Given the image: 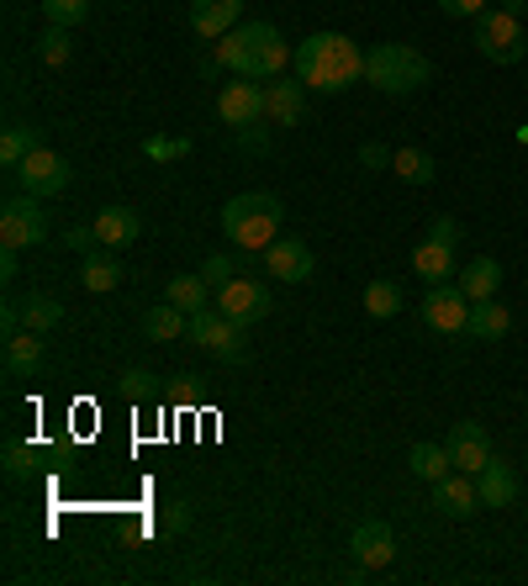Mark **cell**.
<instances>
[{
  "label": "cell",
  "instance_id": "cell-29",
  "mask_svg": "<svg viewBox=\"0 0 528 586\" xmlns=\"http://www.w3.org/2000/svg\"><path fill=\"white\" fill-rule=\"evenodd\" d=\"M32 54L48 64V69L69 64V59H74V27H54V22H48V27L32 37Z\"/></svg>",
  "mask_w": 528,
  "mask_h": 586
},
{
  "label": "cell",
  "instance_id": "cell-33",
  "mask_svg": "<svg viewBox=\"0 0 528 586\" xmlns=\"http://www.w3.org/2000/svg\"><path fill=\"white\" fill-rule=\"evenodd\" d=\"M191 153V138H180V133H153L144 143V159H153V164H180Z\"/></svg>",
  "mask_w": 528,
  "mask_h": 586
},
{
  "label": "cell",
  "instance_id": "cell-34",
  "mask_svg": "<svg viewBox=\"0 0 528 586\" xmlns=\"http://www.w3.org/2000/svg\"><path fill=\"white\" fill-rule=\"evenodd\" d=\"M211 54H217V64H222L228 74H243V64H249V32H228V37H217V43H211Z\"/></svg>",
  "mask_w": 528,
  "mask_h": 586
},
{
  "label": "cell",
  "instance_id": "cell-42",
  "mask_svg": "<svg viewBox=\"0 0 528 586\" xmlns=\"http://www.w3.org/2000/svg\"><path fill=\"white\" fill-rule=\"evenodd\" d=\"M264 133H254V127H238V148H249V153H264Z\"/></svg>",
  "mask_w": 528,
  "mask_h": 586
},
{
  "label": "cell",
  "instance_id": "cell-23",
  "mask_svg": "<svg viewBox=\"0 0 528 586\" xmlns=\"http://www.w3.org/2000/svg\"><path fill=\"white\" fill-rule=\"evenodd\" d=\"M43 143H48V127H37V122H16V127H5V133H0V164H5V170H16L32 148H43Z\"/></svg>",
  "mask_w": 528,
  "mask_h": 586
},
{
  "label": "cell",
  "instance_id": "cell-30",
  "mask_svg": "<svg viewBox=\"0 0 528 586\" xmlns=\"http://www.w3.org/2000/svg\"><path fill=\"white\" fill-rule=\"evenodd\" d=\"M391 175L408 180V185H434L439 164H434V153H423V148H397V153H391Z\"/></svg>",
  "mask_w": 528,
  "mask_h": 586
},
{
  "label": "cell",
  "instance_id": "cell-47",
  "mask_svg": "<svg viewBox=\"0 0 528 586\" xmlns=\"http://www.w3.org/2000/svg\"><path fill=\"white\" fill-rule=\"evenodd\" d=\"M497 5L507 11V16H524V11H528V0H497Z\"/></svg>",
  "mask_w": 528,
  "mask_h": 586
},
{
  "label": "cell",
  "instance_id": "cell-18",
  "mask_svg": "<svg viewBox=\"0 0 528 586\" xmlns=\"http://www.w3.org/2000/svg\"><path fill=\"white\" fill-rule=\"evenodd\" d=\"M90 228L101 238V249H127V243H138V233H144V217H138L133 206H101Z\"/></svg>",
  "mask_w": 528,
  "mask_h": 586
},
{
  "label": "cell",
  "instance_id": "cell-17",
  "mask_svg": "<svg viewBox=\"0 0 528 586\" xmlns=\"http://www.w3.org/2000/svg\"><path fill=\"white\" fill-rule=\"evenodd\" d=\"M238 16H243V0H191V27L206 43L228 37L238 27Z\"/></svg>",
  "mask_w": 528,
  "mask_h": 586
},
{
  "label": "cell",
  "instance_id": "cell-16",
  "mask_svg": "<svg viewBox=\"0 0 528 586\" xmlns=\"http://www.w3.org/2000/svg\"><path fill=\"white\" fill-rule=\"evenodd\" d=\"M434 507H439L444 518H470V513L481 507L475 475H466V470H449L444 481H434Z\"/></svg>",
  "mask_w": 528,
  "mask_h": 586
},
{
  "label": "cell",
  "instance_id": "cell-44",
  "mask_svg": "<svg viewBox=\"0 0 528 586\" xmlns=\"http://www.w3.org/2000/svg\"><path fill=\"white\" fill-rule=\"evenodd\" d=\"M196 64H202V80H217V74H222V64H217V54H211V48H206Z\"/></svg>",
  "mask_w": 528,
  "mask_h": 586
},
{
  "label": "cell",
  "instance_id": "cell-14",
  "mask_svg": "<svg viewBox=\"0 0 528 586\" xmlns=\"http://www.w3.org/2000/svg\"><path fill=\"white\" fill-rule=\"evenodd\" d=\"M312 249L301 243V238H275L269 249H264V269L275 275V280H286V286H301L307 275H312Z\"/></svg>",
  "mask_w": 528,
  "mask_h": 586
},
{
  "label": "cell",
  "instance_id": "cell-36",
  "mask_svg": "<svg viewBox=\"0 0 528 586\" xmlns=\"http://www.w3.org/2000/svg\"><path fill=\"white\" fill-rule=\"evenodd\" d=\"M43 16H48L54 27H80L90 16V0H43Z\"/></svg>",
  "mask_w": 528,
  "mask_h": 586
},
{
  "label": "cell",
  "instance_id": "cell-10",
  "mask_svg": "<svg viewBox=\"0 0 528 586\" xmlns=\"http://www.w3.org/2000/svg\"><path fill=\"white\" fill-rule=\"evenodd\" d=\"M349 550H354V560H359L365 576H381L386 565L397 560V533H391L386 518H365V524H354Z\"/></svg>",
  "mask_w": 528,
  "mask_h": 586
},
{
  "label": "cell",
  "instance_id": "cell-35",
  "mask_svg": "<svg viewBox=\"0 0 528 586\" xmlns=\"http://www.w3.org/2000/svg\"><path fill=\"white\" fill-rule=\"evenodd\" d=\"M5 475H11V481H32V475H37V449L22 439L5 444Z\"/></svg>",
  "mask_w": 528,
  "mask_h": 586
},
{
  "label": "cell",
  "instance_id": "cell-46",
  "mask_svg": "<svg viewBox=\"0 0 528 586\" xmlns=\"http://www.w3.org/2000/svg\"><path fill=\"white\" fill-rule=\"evenodd\" d=\"M0 275H5V280L16 275V249H5V254H0Z\"/></svg>",
  "mask_w": 528,
  "mask_h": 586
},
{
  "label": "cell",
  "instance_id": "cell-20",
  "mask_svg": "<svg viewBox=\"0 0 528 586\" xmlns=\"http://www.w3.org/2000/svg\"><path fill=\"white\" fill-rule=\"evenodd\" d=\"M127 280V269H122L117 249H106V254H85V264H80V286H85L90 296H112Z\"/></svg>",
  "mask_w": 528,
  "mask_h": 586
},
{
  "label": "cell",
  "instance_id": "cell-43",
  "mask_svg": "<svg viewBox=\"0 0 528 586\" xmlns=\"http://www.w3.org/2000/svg\"><path fill=\"white\" fill-rule=\"evenodd\" d=\"M90 243H101L95 228H69V249H90Z\"/></svg>",
  "mask_w": 528,
  "mask_h": 586
},
{
  "label": "cell",
  "instance_id": "cell-22",
  "mask_svg": "<svg viewBox=\"0 0 528 586\" xmlns=\"http://www.w3.org/2000/svg\"><path fill=\"white\" fill-rule=\"evenodd\" d=\"M507 328H513V312L502 307L497 296L492 301H470V338H481V344H497V338H507Z\"/></svg>",
  "mask_w": 528,
  "mask_h": 586
},
{
  "label": "cell",
  "instance_id": "cell-5",
  "mask_svg": "<svg viewBox=\"0 0 528 586\" xmlns=\"http://www.w3.org/2000/svg\"><path fill=\"white\" fill-rule=\"evenodd\" d=\"M475 54H481L486 64H518L528 54L524 22H518V16H507L502 5L481 11V16H475Z\"/></svg>",
  "mask_w": 528,
  "mask_h": 586
},
{
  "label": "cell",
  "instance_id": "cell-3",
  "mask_svg": "<svg viewBox=\"0 0 528 586\" xmlns=\"http://www.w3.org/2000/svg\"><path fill=\"white\" fill-rule=\"evenodd\" d=\"M365 80L381 90V95H417V90L434 80V64L423 59L417 48H408V43H381V48H370V59H365Z\"/></svg>",
  "mask_w": 528,
  "mask_h": 586
},
{
  "label": "cell",
  "instance_id": "cell-21",
  "mask_svg": "<svg viewBox=\"0 0 528 586\" xmlns=\"http://www.w3.org/2000/svg\"><path fill=\"white\" fill-rule=\"evenodd\" d=\"M475 492H481V507H513L518 502V475H513V466L492 460L475 475Z\"/></svg>",
  "mask_w": 528,
  "mask_h": 586
},
{
  "label": "cell",
  "instance_id": "cell-25",
  "mask_svg": "<svg viewBox=\"0 0 528 586\" xmlns=\"http://www.w3.org/2000/svg\"><path fill=\"white\" fill-rule=\"evenodd\" d=\"M412 269H417L428 286H439V280H449V275H455V249H449V243H439V238H423V243L412 249Z\"/></svg>",
  "mask_w": 528,
  "mask_h": 586
},
{
  "label": "cell",
  "instance_id": "cell-1",
  "mask_svg": "<svg viewBox=\"0 0 528 586\" xmlns=\"http://www.w3.org/2000/svg\"><path fill=\"white\" fill-rule=\"evenodd\" d=\"M365 59H370V54H359V43L344 37V32H312V37L296 48L291 74L307 90H318V95H344L349 85L365 80Z\"/></svg>",
  "mask_w": 528,
  "mask_h": 586
},
{
  "label": "cell",
  "instance_id": "cell-24",
  "mask_svg": "<svg viewBox=\"0 0 528 586\" xmlns=\"http://www.w3.org/2000/svg\"><path fill=\"white\" fill-rule=\"evenodd\" d=\"M185 328H191V312H180L175 301H159L144 312V338H153V344H175V338H185Z\"/></svg>",
  "mask_w": 528,
  "mask_h": 586
},
{
  "label": "cell",
  "instance_id": "cell-8",
  "mask_svg": "<svg viewBox=\"0 0 528 586\" xmlns=\"http://www.w3.org/2000/svg\"><path fill=\"white\" fill-rule=\"evenodd\" d=\"M11 175L22 180V191H27V196H64V191H69V180H74V170H69V159H64V153H54V148L43 143V148H32Z\"/></svg>",
  "mask_w": 528,
  "mask_h": 586
},
{
  "label": "cell",
  "instance_id": "cell-37",
  "mask_svg": "<svg viewBox=\"0 0 528 586\" xmlns=\"http://www.w3.org/2000/svg\"><path fill=\"white\" fill-rule=\"evenodd\" d=\"M117 391H122V397H133V402H148V397H159V381H153L148 370H122Z\"/></svg>",
  "mask_w": 528,
  "mask_h": 586
},
{
  "label": "cell",
  "instance_id": "cell-12",
  "mask_svg": "<svg viewBox=\"0 0 528 586\" xmlns=\"http://www.w3.org/2000/svg\"><path fill=\"white\" fill-rule=\"evenodd\" d=\"M217 117L228 122V127H254V122H264V85L249 80V74H233L228 85L217 90Z\"/></svg>",
  "mask_w": 528,
  "mask_h": 586
},
{
  "label": "cell",
  "instance_id": "cell-4",
  "mask_svg": "<svg viewBox=\"0 0 528 586\" xmlns=\"http://www.w3.org/2000/svg\"><path fill=\"white\" fill-rule=\"evenodd\" d=\"M185 338H191L202 354L222 359V365H249V338H243V323H233V318H228V312H217V307L191 312Z\"/></svg>",
  "mask_w": 528,
  "mask_h": 586
},
{
  "label": "cell",
  "instance_id": "cell-39",
  "mask_svg": "<svg viewBox=\"0 0 528 586\" xmlns=\"http://www.w3.org/2000/svg\"><path fill=\"white\" fill-rule=\"evenodd\" d=\"M439 11L444 16H470V22H475L481 11H492V0H439Z\"/></svg>",
  "mask_w": 528,
  "mask_h": 586
},
{
  "label": "cell",
  "instance_id": "cell-38",
  "mask_svg": "<svg viewBox=\"0 0 528 586\" xmlns=\"http://www.w3.org/2000/svg\"><path fill=\"white\" fill-rule=\"evenodd\" d=\"M202 275H206V286H211V291H222V286H228V280L238 275L233 254H211V260L202 264Z\"/></svg>",
  "mask_w": 528,
  "mask_h": 586
},
{
  "label": "cell",
  "instance_id": "cell-6",
  "mask_svg": "<svg viewBox=\"0 0 528 586\" xmlns=\"http://www.w3.org/2000/svg\"><path fill=\"white\" fill-rule=\"evenodd\" d=\"M43 196H5V206H0V249H16V254H27V249H37L43 238H48V217H43Z\"/></svg>",
  "mask_w": 528,
  "mask_h": 586
},
{
  "label": "cell",
  "instance_id": "cell-2",
  "mask_svg": "<svg viewBox=\"0 0 528 586\" xmlns=\"http://www.w3.org/2000/svg\"><path fill=\"white\" fill-rule=\"evenodd\" d=\"M286 228V206L269 191H243L222 206V233L233 249H243V260H264V249Z\"/></svg>",
  "mask_w": 528,
  "mask_h": 586
},
{
  "label": "cell",
  "instance_id": "cell-26",
  "mask_svg": "<svg viewBox=\"0 0 528 586\" xmlns=\"http://www.w3.org/2000/svg\"><path fill=\"white\" fill-rule=\"evenodd\" d=\"M16 312H22V328H32V333H54V328L64 323L59 296H48V291L22 296V301H16Z\"/></svg>",
  "mask_w": 528,
  "mask_h": 586
},
{
  "label": "cell",
  "instance_id": "cell-45",
  "mask_svg": "<svg viewBox=\"0 0 528 586\" xmlns=\"http://www.w3.org/2000/svg\"><path fill=\"white\" fill-rule=\"evenodd\" d=\"M185 524H191V513H185V502H175V507H170V528H175V533H180V528H185Z\"/></svg>",
  "mask_w": 528,
  "mask_h": 586
},
{
  "label": "cell",
  "instance_id": "cell-28",
  "mask_svg": "<svg viewBox=\"0 0 528 586\" xmlns=\"http://www.w3.org/2000/svg\"><path fill=\"white\" fill-rule=\"evenodd\" d=\"M460 291H466L470 301H492V296L502 291V264L497 260H470L466 269H460Z\"/></svg>",
  "mask_w": 528,
  "mask_h": 586
},
{
  "label": "cell",
  "instance_id": "cell-40",
  "mask_svg": "<svg viewBox=\"0 0 528 586\" xmlns=\"http://www.w3.org/2000/svg\"><path fill=\"white\" fill-rule=\"evenodd\" d=\"M428 238H439V243H449V249H455V243L466 238V228H460L455 217H434V228H428Z\"/></svg>",
  "mask_w": 528,
  "mask_h": 586
},
{
  "label": "cell",
  "instance_id": "cell-31",
  "mask_svg": "<svg viewBox=\"0 0 528 586\" xmlns=\"http://www.w3.org/2000/svg\"><path fill=\"white\" fill-rule=\"evenodd\" d=\"M164 301H175L180 312H202L206 301H211V286H206V275H175L164 286Z\"/></svg>",
  "mask_w": 528,
  "mask_h": 586
},
{
  "label": "cell",
  "instance_id": "cell-41",
  "mask_svg": "<svg viewBox=\"0 0 528 586\" xmlns=\"http://www.w3.org/2000/svg\"><path fill=\"white\" fill-rule=\"evenodd\" d=\"M359 164H365V170H391V148L365 143V148H359Z\"/></svg>",
  "mask_w": 528,
  "mask_h": 586
},
{
  "label": "cell",
  "instance_id": "cell-15",
  "mask_svg": "<svg viewBox=\"0 0 528 586\" xmlns=\"http://www.w3.org/2000/svg\"><path fill=\"white\" fill-rule=\"evenodd\" d=\"M301 112H307V85H301L296 74L291 80L280 74V80L264 85V122H269V127H296Z\"/></svg>",
  "mask_w": 528,
  "mask_h": 586
},
{
  "label": "cell",
  "instance_id": "cell-11",
  "mask_svg": "<svg viewBox=\"0 0 528 586\" xmlns=\"http://www.w3.org/2000/svg\"><path fill=\"white\" fill-rule=\"evenodd\" d=\"M269 286L264 280H249V275H233L222 291H217V312H228L233 323H260V318H269Z\"/></svg>",
  "mask_w": 528,
  "mask_h": 586
},
{
  "label": "cell",
  "instance_id": "cell-27",
  "mask_svg": "<svg viewBox=\"0 0 528 586\" xmlns=\"http://www.w3.org/2000/svg\"><path fill=\"white\" fill-rule=\"evenodd\" d=\"M408 466L417 481H444L449 470H455V455H449V444H412V455H408Z\"/></svg>",
  "mask_w": 528,
  "mask_h": 586
},
{
  "label": "cell",
  "instance_id": "cell-19",
  "mask_svg": "<svg viewBox=\"0 0 528 586\" xmlns=\"http://www.w3.org/2000/svg\"><path fill=\"white\" fill-rule=\"evenodd\" d=\"M43 370V333H32V328H16V333H5V376H16V381H32Z\"/></svg>",
  "mask_w": 528,
  "mask_h": 586
},
{
  "label": "cell",
  "instance_id": "cell-13",
  "mask_svg": "<svg viewBox=\"0 0 528 586\" xmlns=\"http://www.w3.org/2000/svg\"><path fill=\"white\" fill-rule=\"evenodd\" d=\"M449 455H455V470H466V475H481V470L497 460L481 423H455V428H449Z\"/></svg>",
  "mask_w": 528,
  "mask_h": 586
},
{
  "label": "cell",
  "instance_id": "cell-32",
  "mask_svg": "<svg viewBox=\"0 0 528 586\" xmlns=\"http://www.w3.org/2000/svg\"><path fill=\"white\" fill-rule=\"evenodd\" d=\"M365 312L370 318H397L402 312V286L397 280H370L365 286Z\"/></svg>",
  "mask_w": 528,
  "mask_h": 586
},
{
  "label": "cell",
  "instance_id": "cell-9",
  "mask_svg": "<svg viewBox=\"0 0 528 586\" xmlns=\"http://www.w3.org/2000/svg\"><path fill=\"white\" fill-rule=\"evenodd\" d=\"M423 323L434 328V333H444V338H460L470 328V296L460 286L439 280L434 291L423 296Z\"/></svg>",
  "mask_w": 528,
  "mask_h": 586
},
{
  "label": "cell",
  "instance_id": "cell-7",
  "mask_svg": "<svg viewBox=\"0 0 528 586\" xmlns=\"http://www.w3.org/2000/svg\"><path fill=\"white\" fill-rule=\"evenodd\" d=\"M249 64H243V74L249 80H260V85H269V80H280L286 69H291V48H286V37L269 27V22H249Z\"/></svg>",
  "mask_w": 528,
  "mask_h": 586
}]
</instances>
